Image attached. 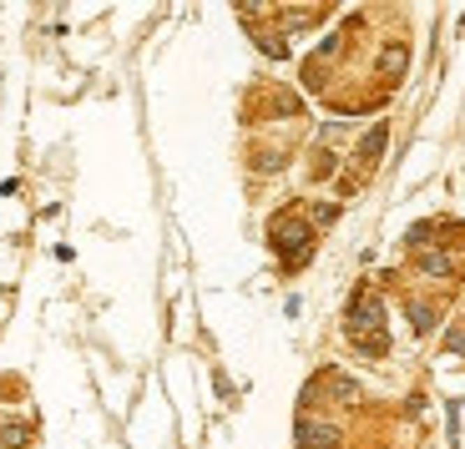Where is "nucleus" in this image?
I'll use <instances>...</instances> for the list:
<instances>
[{"mask_svg": "<svg viewBox=\"0 0 465 449\" xmlns=\"http://www.w3.org/2000/svg\"><path fill=\"white\" fill-rule=\"evenodd\" d=\"M385 137L390 132H385V121H379V126H369V137L359 142V162H364V167H374V157L385 152Z\"/></svg>", "mask_w": 465, "mask_h": 449, "instance_id": "20e7f679", "label": "nucleus"}, {"mask_svg": "<svg viewBox=\"0 0 465 449\" xmlns=\"http://www.w3.org/2000/svg\"><path fill=\"white\" fill-rule=\"evenodd\" d=\"M299 444H304V449H334V444H339V429H334V424L299 419Z\"/></svg>", "mask_w": 465, "mask_h": 449, "instance_id": "f03ea898", "label": "nucleus"}, {"mask_svg": "<svg viewBox=\"0 0 465 449\" xmlns=\"http://www.w3.org/2000/svg\"><path fill=\"white\" fill-rule=\"evenodd\" d=\"M420 268H425V273H450V258H445V252H425V258H420Z\"/></svg>", "mask_w": 465, "mask_h": 449, "instance_id": "423d86ee", "label": "nucleus"}, {"mask_svg": "<svg viewBox=\"0 0 465 449\" xmlns=\"http://www.w3.org/2000/svg\"><path fill=\"white\" fill-rule=\"evenodd\" d=\"M334 218H339V207H334V202H319V207H313V222H334Z\"/></svg>", "mask_w": 465, "mask_h": 449, "instance_id": "0eeeda50", "label": "nucleus"}, {"mask_svg": "<svg viewBox=\"0 0 465 449\" xmlns=\"http://www.w3.org/2000/svg\"><path fill=\"white\" fill-rule=\"evenodd\" d=\"M410 324H415V333H430V328H435V308L415 303V308H410Z\"/></svg>", "mask_w": 465, "mask_h": 449, "instance_id": "39448f33", "label": "nucleus"}, {"mask_svg": "<svg viewBox=\"0 0 465 449\" xmlns=\"http://www.w3.org/2000/svg\"><path fill=\"white\" fill-rule=\"evenodd\" d=\"M273 248L283 252V263H288V268H299V263H309L313 227H309V222H293L288 212H283V218H273Z\"/></svg>", "mask_w": 465, "mask_h": 449, "instance_id": "f257e3e1", "label": "nucleus"}, {"mask_svg": "<svg viewBox=\"0 0 465 449\" xmlns=\"http://www.w3.org/2000/svg\"><path fill=\"white\" fill-rule=\"evenodd\" d=\"M405 61H410V51L394 40V46H385V56H379V71H385L390 81H399V76H405Z\"/></svg>", "mask_w": 465, "mask_h": 449, "instance_id": "7ed1b4c3", "label": "nucleus"}]
</instances>
